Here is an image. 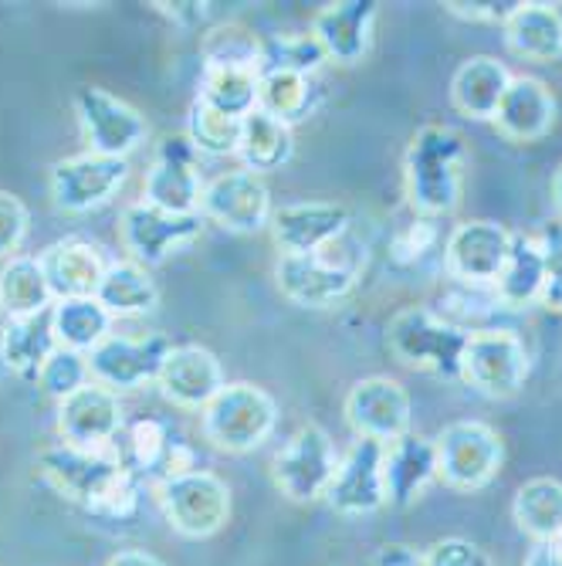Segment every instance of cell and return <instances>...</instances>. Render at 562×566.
<instances>
[{"label":"cell","instance_id":"cell-1","mask_svg":"<svg viewBox=\"0 0 562 566\" xmlns=\"http://www.w3.org/2000/svg\"><path fill=\"white\" fill-rule=\"evenodd\" d=\"M468 146L454 126H421L403 153V193L421 218H447L465 193Z\"/></svg>","mask_w":562,"mask_h":566},{"label":"cell","instance_id":"cell-2","mask_svg":"<svg viewBox=\"0 0 562 566\" xmlns=\"http://www.w3.org/2000/svg\"><path fill=\"white\" fill-rule=\"evenodd\" d=\"M38 469L65 499L98 512V516L126 520L136 512L139 482L123 469L119 454L59 441L38 454Z\"/></svg>","mask_w":562,"mask_h":566},{"label":"cell","instance_id":"cell-3","mask_svg":"<svg viewBox=\"0 0 562 566\" xmlns=\"http://www.w3.org/2000/svg\"><path fill=\"white\" fill-rule=\"evenodd\" d=\"M468 339V326L450 323L431 305H403L386 323V349L396 364L444 380H462Z\"/></svg>","mask_w":562,"mask_h":566},{"label":"cell","instance_id":"cell-4","mask_svg":"<svg viewBox=\"0 0 562 566\" xmlns=\"http://www.w3.org/2000/svg\"><path fill=\"white\" fill-rule=\"evenodd\" d=\"M278 424V403L254 384H224L218 397L200 410V428L214 448L244 454L262 448Z\"/></svg>","mask_w":562,"mask_h":566},{"label":"cell","instance_id":"cell-5","mask_svg":"<svg viewBox=\"0 0 562 566\" xmlns=\"http://www.w3.org/2000/svg\"><path fill=\"white\" fill-rule=\"evenodd\" d=\"M339 244L316 254H282L275 265L282 295L301 308H329L342 302L360 282L363 262L352 251H336Z\"/></svg>","mask_w":562,"mask_h":566},{"label":"cell","instance_id":"cell-6","mask_svg":"<svg viewBox=\"0 0 562 566\" xmlns=\"http://www.w3.org/2000/svg\"><path fill=\"white\" fill-rule=\"evenodd\" d=\"M437 479L454 492H478L495 482L505 461L501 434L485 421H454L437 438Z\"/></svg>","mask_w":562,"mask_h":566},{"label":"cell","instance_id":"cell-7","mask_svg":"<svg viewBox=\"0 0 562 566\" xmlns=\"http://www.w3.org/2000/svg\"><path fill=\"white\" fill-rule=\"evenodd\" d=\"M529 349L526 339L516 329H501V326H488V329H471L465 359H462V380L491 400H505L516 397L526 380H529Z\"/></svg>","mask_w":562,"mask_h":566},{"label":"cell","instance_id":"cell-8","mask_svg":"<svg viewBox=\"0 0 562 566\" xmlns=\"http://www.w3.org/2000/svg\"><path fill=\"white\" fill-rule=\"evenodd\" d=\"M167 523L190 539L214 536L231 520V489L221 475L190 469L157 485Z\"/></svg>","mask_w":562,"mask_h":566},{"label":"cell","instance_id":"cell-9","mask_svg":"<svg viewBox=\"0 0 562 566\" xmlns=\"http://www.w3.org/2000/svg\"><path fill=\"white\" fill-rule=\"evenodd\" d=\"M336 469H339V451L329 431L319 424H309V428H298L285 441V448L275 454L272 479L285 499L305 505V502L326 499Z\"/></svg>","mask_w":562,"mask_h":566},{"label":"cell","instance_id":"cell-10","mask_svg":"<svg viewBox=\"0 0 562 566\" xmlns=\"http://www.w3.org/2000/svg\"><path fill=\"white\" fill-rule=\"evenodd\" d=\"M200 153L187 139V133L163 136L152 149V164L142 180V200L170 214H200Z\"/></svg>","mask_w":562,"mask_h":566},{"label":"cell","instance_id":"cell-11","mask_svg":"<svg viewBox=\"0 0 562 566\" xmlns=\"http://www.w3.org/2000/svg\"><path fill=\"white\" fill-rule=\"evenodd\" d=\"M75 116L88 139V149L102 153V157H116V160H129V153H136L149 133L146 119L126 98L98 85H82L75 92Z\"/></svg>","mask_w":562,"mask_h":566},{"label":"cell","instance_id":"cell-12","mask_svg":"<svg viewBox=\"0 0 562 566\" xmlns=\"http://www.w3.org/2000/svg\"><path fill=\"white\" fill-rule=\"evenodd\" d=\"M512 234L498 221H462L444 238V272L468 289H491L512 251Z\"/></svg>","mask_w":562,"mask_h":566},{"label":"cell","instance_id":"cell-13","mask_svg":"<svg viewBox=\"0 0 562 566\" xmlns=\"http://www.w3.org/2000/svg\"><path fill=\"white\" fill-rule=\"evenodd\" d=\"M129 180V160L102 157V153H78L51 167L47 187L55 208L65 214H88L109 203Z\"/></svg>","mask_w":562,"mask_h":566},{"label":"cell","instance_id":"cell-14","mask_svg":"<svg viewBox=\"0 0 562 566\" xmlns=\"http://www.w3.org/2000/svg\"><path fill=\"white\" fill-rule=\"evenodd\" d=\"M342 410L356 438L380 441V444L403 438L411 431V418H414L411 394L403 390L400 380L383 377V374L356 380L346 394Z\"/></svg>","mask_w":562,"mask_h":566},{"label":"cell","instance_id":"cell-15","mask_svg":"<svg viewBox=\"0 0 562 566\" xmlns=\"http://www.w3.org/2000/svg\"><path fill=\"white\" fill-rule=\"evenodd\" d=\"M275 208H272V190L268 184L251 174V170H227L214 180L203 184L200 197V218L221 224L234 234H254L268 228Z\"/></svg>","mask_w":562,"mask_h":566},{"label":"cell","instance_id":"cell-16","mask_svg":"<svg viewBox=\"0 0 562 566\" xmlns=\"http://www.w3.org/2000/svg\"><path fill=\"white\" fill-rule=\"evenodd\" d=\"M200 214H170L146 200H132L119 218L123 248L129 251V262L142 269L163 265L180 244H190L200 234Z\"/></svg>","mask_w":562,"mask_h":566},{"label":"cell","instance_id":"cell-17","mask_svg":"<svg viewBox=\"0 0 562 566\" xmlns=\"http://www.w3.org/2000/svg\"><path fill=\"white\" fill-rule=\"evenodd\" d=\"M173 343L163 333H152L142 339L132 336H109L88 353L92 380L109 390H139L152 380H160L163 359Z\"/></svg>","mask_w":562,"mask_h":566},{"label":"cell","instance_id":"cell-18","mask_svg":"<svg viewBox=\"0 0 562 566\" xmlns=\"http://www.w3.org/2000/svg\"><path fill=\"white\" fill-rule=\"evenodd\" d=\"M123 451L119 461L123 469L142 485V482H157L163 485L173 475H183L193 469L190 448L177 438V431L160 421V418H139L123 428Z\"/></svg>","mask_w":562,"mask_h":566},{"label":"cell","instance_id":"cell-19","mask_svg":"<svg viewBox=\"0 0 562 566\" xmlns=\"http://www.w3.org/2000/svg\"><path fill=\"white\" fill-rule=\"evenodd\" d=\"M352 218L346 203L336 200H295L278 208L268 221L272 241L282 254H316L339 244Z\"/></svg>","mask_w":562,"mask_h":566},{"label":"cell","instance_id":"cell-20","mask_svg":"<svg viewBox=\"0 0 562 566\" xmlns=\"http://www.w3.org/2000/svg\"><path fill=\"white\" fill-rule=\"evenodd\" d=\"M383 448L380 441L356 438L346 454H339V469L326 492V502L339 516H370L386 505V482H383Z\"/></svg>","mask_w":562,"mask_h":566},{"label":"cell","instance_id":"cell-21","mask_svg":"<svg viewBox=\"0 0 562 566\" xmlns=\"http://www.w3.org/2000/svg\"><path fill=\"white\" fill-rule=\"evenodd\" d=\"M123 428L126 418H123L119 394L95 380H88L82 390H75L59 403V434L65 444L106 451L109 444H116Z\"/></svg>","mask_w":562,"mask_h":566},{"label":"cell","instance_id":"cell-22","mask_svg":"<svg viewBox=\"0 0 562 566\" xmlns=\"http://www.w3.org/2000/svg\"><path fill=\"white\" fill-rule=\"evenodd\" d=\"M377 14H380L377 0H339V4H326L309 28L322 48L326 62L360 65L373 48Z\"/></svg>","mask_w":562,"mask_h":566},{"label":"cell","instance_id":"cell-23","mask_svg":"<svg viewBox=\"0 0 562 566\" xmlns=\"http://www.w3.org/2000/svg\"><path fill=\"white\" fill-rule=\"evenodd\" d=\"M555 113H559V102L542 78L512 75L491 123L508 143H539L555 126Z\"/></svg>","mask_w":562,"mask_h":566},{"label":"cell","instance_id":"cell-24","mask_svg":"<svg viewBox=\"0 0 562 566\" xmlns=\"http://www.w3.org/2000/svg\"><path fill=\"white\" fill-rule=\"evenodd\" d=\"M157 384L170 403L187 407V410H203L227 380L221 370V359L211 349L187 343L167 353Z\"/></svg>","mask_w":562,"mask_h":566},{"label":"cell","instance_id":"cell-25","mask_svg":"<svg viewBox=\"0 0 562 566\" xmlns=\"http://www.w3.org/2000/svg\"><path fill=\"white\" fill-rule=\"evenodd\" d=\"M434 479H437L434 438L406 431L403 438H396L383 448V482H386L390 505H396V509L414 505Z\"/></svg>","mask_w":562,"mask_h":566},{"label":"cell","instance_id":"cell-26","mask_svg":"<svg viewBox=\"0 0 562 566\" xmlns=\"http://www.w3.org/2000/svg\"><path fill=\"white\" fill-rule=\"evenodd\" d=\"M41 272L47 279V289L55 295V302L62 298H92L98 292V282L106 275V262L95 244L68 238V241H55L51 248L41 251Z\"/></svg>","mask_w":562,"mask_h":566},{"label":"cell","instance_id":"cell-27","mask_svg":"<svg viewBox=\"0 0 562 566\" xmlns=\"http://www.w3.org/2000/svg\"><path fill=\"white\" fill-rule=\"evenodd\" d=\"M505 44L526 62H559L562 59V11L545 0H522L516 14L505 21Z\"/></svg>","mask_w":562,"mask_h":566},{"label":"cell","instance_id":"cell-28","mask_svg":"<svg viewBox=\"0 0 562 566\" xmlns=\"http://www.w3.org/2000/svg\"><path fill=\"white\" fill-rule=\"evenodd\" d=\"M508 82H512V72L505 69V62L491 55H475L457 65L450 78V106L468 119L491 123L501 95L508 92Z\"/></svg>","mask_w":562,"mask_h":566},{"label":"cell","instance_id":"cell-29","mask_svg":"<svg viewBox=\"0 0 562 566\" xmlns=\"http://www.w3.org/2000/svg\"><path fill=\"white\" fill-rule=\"evenodd\" d=\"M542 282H545V265H542V248L536 234H512V251L508 262L491 285V295L505 308H529L539 305L542 298Z\"/></svg>","mask_w":562,"mask_h":566},{"label":"cell","instance_id":"cell-30","mask_svg":"<svg viewBox=\"0 0 562 566\" xmlns=\"http://www.w3.org/2000/svg\"><path fill=\"white\" fill-rule=\"evenodd\" d=\"M295 153V133L291 126L272 119L268 113L254 109L251 116H244L241 123V143H237V153L234 157L241 160L244 170L251 174H275L282 170Z\"/></svg>","mask_w":562,"mask_h":566},{"label":"cell","instance_id":"cell-31","mask_svg":"<svg viewBox=\"0 0 562 566\" xmlns=\"http://www.w3.org/2000/svg\"><path fill=\"white\" fill-rule=\"evenodd\" d=\"M59 349L55 329H51V308L28 319H11L0 333V359L21 380H38L44 359Z\"/></svg>","mask_w":562,"mask_h":566},{"label":"cell","instance_id":"cell-32","mask_svg":"<svg viewBox=\"0 0 562 566\" xmlns=\"http://www.w3.org/2000/svg\"><path fill=\"white\" fill-rule=\"evenodd\" d=\"M51 305H55V295L47 289L38 259L14 254L11 262H4V269H0V313L8 316V323L47 313Z\"/></svg>","mask_w":562,"mask_h":566},{"label":"cell","instance_id":"cell-33","mask_svg":"<svg viewBox=\"0 0 562 566\" xmlns=\"http://www.w3.org/2000/svg\"><path fill=\"white\" fill-rule=\"evenodd\" d=\"M95 298L102 302V308H106L113 319L116 316H142L160 302V289H157V279L149 275V269L126 259V262L106 265V275L98 282Z\"/></svg>","mask_w":562,"mask_h":566},{"label":"cell","instance_id":"cell-34","mask_svg":"<svg viewBox=\"0 0 562 566\" xmlns=\"http://www.w3.org/2000/svg\"><path fill=\"white\" fill-rule=\"evenodd\" d=\"M512 520L532 543L562 539V482L529 479L512 502Z\"/></svg>","mask_w":562,"mask_h":566},{"label":"cell","instance_id":"cell-35","mask_svg":"<svg viewBox=\"0 0 562 566\" xmlns=\"http://www.w3.org/2000/svg\"><path fill=\"white\" fill-rule=\"evenodd\" d=\"M51 329H55L59 346L75 349V353H92L102 339L113 333V316L102 308V302L92 298H62L51 305Z\"/></svg>","mask_w":562,"mask_h":566},{"label":"cell","instance_id":"cell-36","mask_svg":"<svg viewBox=\"0 0 562 566\" xmlns=\"http://www.w3.org/2000/svg\"><path fill=\"white\" fill-rule=\"evenodd\" d=\"M319 85L309 75H291V72H262L258 75V109L272 119L295 126L309 119L319 106Z\"/></svg>","mask_w":562,"mask_h":566},{"label":"cell","instance_id":"cell-37","mask_svg":"<svg viewBox=\"0 0 562 566\" xmlns=\"http://www.w3.org/2000/svg\"><path fill=\"white\" fill-rule=\"evenodd\" d=\"M197 98L224 116L244 119L258 109V72L237 69H203Z\"/></svg>","mask_w":562,"mask_h":566},{"label":"cell","instance_id":"cell-38","mask_svg":"<svg viewBox=\"0 0 562 566\" xmlns=\"http://www.w3.org/2000/svg\"><path fill=\"white\" fill-rule=\"evenodd\" d=\"M203 69H237L262 75V38L241 24H218L203 38Z\"/></svg>","mask_w":562,"mask_h":566},{"label":"cell","instance_id":"cell-39","mask_svg":"<svg viewBox=\"0 0 562 566\" xmlns=\"http://www.w3.org/2000/svg\"><path fill=\"white\" fill-rule=\"evenodd\" d=\"M326 65V55L312 31H285L262 38V72H291V75H309Z\"/></svg>","mask_w":562,"mask_h":566},{"label":"cell","instance_id":"cell-40","mask_svg":"<svg viewBox=\"0 0 562 566\" xmlns=\"http://www.w3.org/2000/svg\"><path fill=\"white\" fill-rule=\"evenodd\" d=\"M241 123L234 116H224L211 106H203L200 98H193L190 116H187V139L200 157H234L241 143Z\"/></svg>","mask_w":562,"mask_h":566},{"label":"cell","instance_id":"cell-41","mask_svg":"<svg viewBox=\"0 0 562 566\" xmlns=\"http://www.w3.org/2000/svg\"><path fill=\"white\" fill-rule=\"evenodd\" d=\"M88 380H92L88 356H85V353H75V349H65V346H59L55 353H51V356L44 359L41 374H38V387H41L47 397H55L59 403H62L65 397H72L75 390H82Z\"/></svg>","mask_w":562,"mask_h":566},{"label":"cell","instance_id":"cell-42","mask_svg":"<svg viewBox=\"0 0 562 566\" xmlns=\"http://www.w3.org/2000/svg\"><path fill=\"white\" fill-rule=\"evenodd\" d=\"M536 238H539L542 265H545L539 305L549 308V313H562V218H552L549 224H542Z\"/></svg>","mask_w":562,"mask_h":566},{"label":"cell","instance_id":"cell-43","mask_svg":"<svg viewBox=\"0 0 562 566\" xmlns=\"http://www.w3.org/2000/svg\"><path fill=\"white\" fill-rule=\"evenodd\" d=\"M28 224H31V214L24 208V200L0 190V259H14L18 248L24 244L28 238Z\"/></svg>","mask_w":562,"mask_h":566},{"label":"cell","instance_id":"cell-44","mask_svg":"<svg viewBox=\"0 0 562 566\" xmlns=\"http://www.w3.org/2000/svg\"><path fill=\"white\" fill-rule=\"evenodd\" d=\"M424 566H491V559L478 543L465 536H444L424 549Z\"/></svg>","mask_w":562,"mask_h":566},{"label":"cell","instance_id":"cell-45","mask_svg":"<svg viewBox=\"0 0 562 566\" xmlns=\"http://www.w3.org/2000/svg\"><path fill=\"white\" fill-rule=\"evenodd\" d=\"M437 244V231H434V221L431 218H414L411 228H403L393 241V259L400 265H414V262H424L431 248Z\"/></svg>","mask_w":562,"mask_h":566},{"label":"cell","instance_id":"cell-46","mask_svg":"<svg viewBox=\"0 0 562 566\" xmlns=\"http://www.w3.org/2000/svg\"><path fill=\"white\" fill-rule=\"evenodd\" d=\"M522 0H450L447 11L454 18H465V21H485V24H501L516 14V8Z\"/></svg>","mask_w":562,"mask_h":566},{"label":"cell","instance_id":"cell-47","mask_svg":"<svg viewBox=\"0 0 562 566\" xmlns=\"http://www.w3.org/2000/svg\"><path fill=\"white\" fill-rule=\"evenodd\" d=\"M373 566H424V553L403 546V543H386V546H380Z\"/></svg>","mask_w":562,"mask_h":566},{"label":"cell","instance_id":"cell-48","mask_svg":"<svg viewBox=\"0 0 562 566\" xmlns=\"http://www.w3.org/2000/svg\"><path fill=\"white\" fill-rule=\"evenodd\" d=\"M167 14H170V21H177L180 28H200L203 21H208V14H211V4H160Z\"/></svg>","mask_w":562,"mask_h":566},{"label":"cell","instance_id":"cell-49","mask_svg":"<svg viewBox=\"0 0 562 566\" xmlns=\"http://www.w3.org/2000/svg\"><path fill=\"white\" fill-rule=\"evenodd\" d=\"M522 566H562V543H532Z\"/></svg>","mask_w":562,"mask_h":566},{"label":"cell","instance_id":"cell-50","mask_svg":"<svg viewBox=\"0 0 562 566\" xmlns=\"http://www.w3.org/2000/svg\"><path fill=\"white\" fill-rule=\"evenodd\" d=\"M106 566H167V563L157 559L152 553H146V549H123V553H116Z\"/></svg>","mask_w":562,"mask_h":566},{"label":"cell","instance_id":"cell-51","mask_svg":"<svg viewBox=\"0 0 562 566\" xmlns=\"http://www.w3.org/2000/svg\"><path fill=\"white\" fill-rule=\"evenodd\" d=\"M552 203H555V211H559V218H562V164H559V170L552 174Z\"/></svg>","mask_w":562,"mask_h":566},{"label":"cell","instance_id":"cell-52","mask_svg":"<svg viewBox=\"0 0 562 566\" xmlns=\"http://www.w3.org/2000/svg\"><path fill=\"white\" fill-rule=\"evenodd\" d=\"M559 543H562V539H559Z\"/></svg>","mask_w":562,"mask_h":566}]
</instances>
